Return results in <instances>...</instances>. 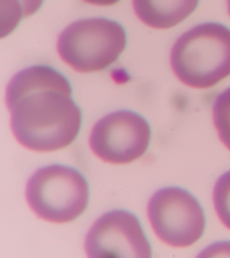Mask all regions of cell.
I'll list each match as a JSON object with an SVG mask.
<instances>
[{"label":"cell","instance_id":"5b68a950","mask_svg":"<svg viewBox=\"0 0 230 258\" xmlns=\"http://www.w3.org/2000/svg\"><path fill=\"white\" fill-rule=\"evenodd\" d=\"M148 216L158 238L174 247L194 245L202 238L206 226L198 200L178 186L158 190L149 202Z\"/></svg>","mask_w":230,"mask_h":258},{"label":"cell","instance_id":"8992f818","mask_svg":"<svg viewBox=\"0 0 230 258\" xmlns=\"http://www.w3.org/2000/svg\"><path fill=\"white\" fill-rule=\"evenodd\" d=\"M150 139L151 129L146 118L131 110H118L97 122L89 145L105 162L127 164L144 155Z\"/></svg>","mask_w":230,"mask_h":258},{"label":"cell","instance_id":"7a4b0ae2","mask_svg":"<svg viewBox=\"0 0 230 258\" xmlns=\"http://www.w3.org/2000/svg\"><path fill=\"white\" fill-rule=\"evenodd\" d=\"M171 66L182 84L210 88L230 76V29L204 23L185 32L174 43Z\"/></svg>","mask_w":230,"mask_h":258},{"label":"cell","instance_id":"ba28073f","mask_svg":"<svg viewBox=\"0 0 230 258\" xmlns=\"http://www.w3.org/2000/svg\"><path fill=\"white\" fill-rule=\"evenodd\" d=\"M198 4L199 0H132L137 18L146 25L160 30L182 23Z\"/></svg>","mask_w":230,"mask_h":258},{"label":"cell","instance_id":"9c48e42d","mask_svg":"<svg viewBox=\"0 0 230 258\" xmlns=\"http://www.w3.org/2000/svg\"><path fill=\"white\" fill-rule=\"evenodd\" d=\"M42 3L43 0H1L2 37L12 32L21 19L35 14Z\"/></svg>","mask_w":230,"mask_h":258},{"label":"cell","instance_id":"277c9868","mask_svg":"<svg viewBox=\"0 0 230 258\" xmlns=\"http://www.w3.org/2000/svg\"><path fill=\"white\" fill-rule=\"evenodd\" d=\"M25 195L38 217L55 223L70 222L88 206V183L77 169L53 164L32 174Z\"/></svg>","mask_w":230,"mask_h":258},{"label":"cell","instance_id":"7c38bea8","mask_svg":"<svg viewBox=\"0 0 230 258\" xmlns=\"http://www.w3.org/2000/svg\"><path fill=\"white\" fill-rule=\"evenodd\" d=\"M88 4L99 6V7H109L118 3L120 0H84Z\"/></svg>","mask_w":230,"mask_h":258},{"label":"cell","instance_id":"30bf717a","mask_svg":"<svg viewBox=\"0 0 230 258\" xmlns=\"http://www.w3.org/2000/svg\"><path fill=\"white\" fill-rule=\"evenodd\" d=\"M213 120L219 139L230 150V87L216 98Z\"/></svg>","mask_w":230,"mask_h":258},{"label":"cell","instance_id":"3957f363","mask_svg":"<svg viewBox=\"0 0 230 258\" xmlns=\"http://www.w3.org/2000/svg\"><path fill=\"white\" fill-rule=\"evenodd\" d=\"M121 24L107 18H87L69 24L58 40L61 59L74 70L93 73L107 69L125 49Z\"/></svg>","mask_w":230,"mask_h":258},{"label":"cell","instance_id":"52a82bcc","mask_svg":"<svg viewBox=\"0 0 230 258\" xmlns=\"http://www.w3.org/2000/svg\"><path fill=\"white\" fill-rule=\"evenodd\" d=\"M89 257H145L152 256V247L135 214L113 210L94 223L85 238Z\"/></svg>","mask_w":230,"mask_h":258},{"label":"cell","instance_id":"6da1fadb","mask_svg":"<svg viewBox=\"0 0 230 258\" xmlns=\"http://www.w3.org/2000/svg\"><path fill=\"white\" fill-rule=\"evenodd\" d=\"M7 104L16 140L27 149H63L77 138L82 112L67 77L49 66L17 73L7 88Z\"/></svg>","mask_w":230,"mask_h":258},{"label":"cell","instance_id":"4fadbf2b","mask_svg":"<svg viewBox=\"0 0 230 258\" xmlns=\"http://www.w3.org/2000/svg\"><path fill=\"white\" fill-rule=\"evenodd\" d=\"M227 9H228V13L230 15V0H227Z\"/></svg>","mask_w":230,"mask_h":258},{"label":"cell","instance_id":"8fae6325","mask_svg":"<svg viewBox=\"0 0 230 258\" xmlns=\"http://www.w3.org/2000/svg\"><path fill=\"white\" fill-rule=\"evenodd\" d=\"M213 202L220 221L230 230V170L223 174L216 183Z\"/></svg>","mask_w":230,"mask_h":258}]
</instances>
